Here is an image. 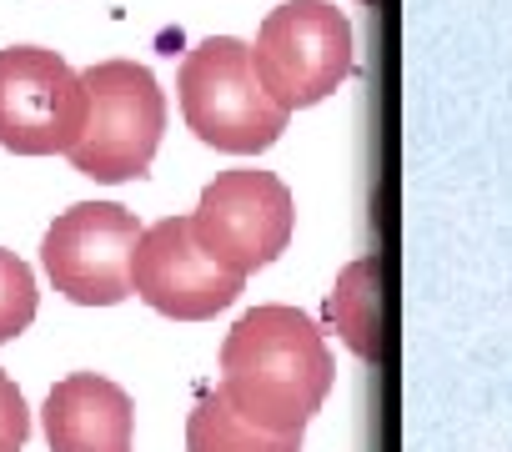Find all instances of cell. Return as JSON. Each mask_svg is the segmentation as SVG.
Returning <instances> with one entry per match:
<instances>
[{"instance_id":"cell-1","label":"cell","mask_w":512,"mask_h":452,"mask_svg":"<svg viewBox=\"0 0 512 452\" xmlns=\"http://www.w3.org/2000/svg\"><path fill=\"white\" fill-rule=\"evenodd\" d=\"M332 352L297 307H256L221 342V397L262 432L302 437L332 392Z\"/></svg>"},{"instance_id":"cell-2","label":"cell","mask_w":512,"mask_h":452,"mask_svg":"<svg viewBox=\"0 0 512 452\" xmlns=\"http://www.w3.org/2000/svg\"><path fill=\"white\" fill-rule=\"evenodd\" d=\"M176 91H181V116L196 131V141L231 156H256L277 146L292 116L256 81L251 46H241L236 36H211L196 51H186L176 71Z\"/></svg>"},{"instance_id":"cell-3","label":"cell","mask_w":512,"mask_h":452,"mask_svg":"<svg viewBox=\"0 0 512 452\" xmlns=\"http://www.w3.org/2000/svg\"><path fill=\"white\" fill-rule=\"evenodd\" d=\"M86 86V126L66 151L71 166L91 181H131L146 176L166 131V96L156 76L136 61H101L81 71Z\"/></svg>"},{"instance_id":"cell-4","label":"cell","mask_w":512,"mask_h":452,"mask_svg":"<svg viewBox=\"0 0 512 452\" xmlns=\"http://www.w3.org/2000/svg\"><path fill=\"white\" fill-rule=\"evenodd\" d=\"M256 81L282 111H302L327 101L357 66L352 51V21L332 0H287L277 6L251 46Z\"/></svg>"},{"instance_id":"cell-5","label":"cell","mask_w":512,"mask_h":452,"mask_svg":"<svg viewBox=\"0 0 512 452\" xmlns=\"http://www.w3.org/2000/svg\"><path fill=\"white\" fill-rule=\"evenodd\" d=\"M292 226H297V206L287 181L256 166H236L206 181L191 211V232L206 247V257L236 277L272 267L292 242Z\"/></svg>"},{"instance_id":"cell-6","label":"cell","mask_w":512,"mask_h":452,"mask_svg":"<svg viewBox=\"0 0 512 452\" xmlns=\"http://www.w3.org/2000/svg\"><path fill=\"white\" fill-rule=\"evenodd\" d=\"M141 242V221L116 201H76L51 221L41 242L46 277L61 297L81 307H116L131 297V262Z\"/></svg>"},{"instance_id":"cell-7","label":"cell","mask_w":512,"mask_h":452,"mask_svg":"<svg viewBox=\"0 0 512 452\" xmlns=\"http://www.w3.org/2000/svg\"><path fill=\"white\" fill-rule=\"evenodd\" d=\"M86 86L46 46L0 51V146L16 156H56L81 141Z\"/></svg>"},{"instance_id":"cell-8","label":"cell","mask_w":512,"mask_h":452,"mask_svg":"<svg viewBox=\"0 0 512 452\" xmlns=\"http://www.w3.org/2000/svg\"><path fill=\"white\" fill-rule=\"evenodd\" d=\"M241 287H246V277H236L206 257V247L191 232V216H166V221L146 226L136 242L131 292L171 322H206V317L226 312L241 297Z\"/></svg>"},{"instance_id":"cell-9","label":"cell","mask_w":512,"mask_h":452,"mask_svg":"<svg viewBox=\"0 0 512 452\" xmlns=\"http://www.w3.org/2000/svg\"><path fill=\"white\" fill-rule=\"evenodd\" d=\"M41 422H46L51 452H131L136 447V407L126 387L96 372L61 377L41 407Z\"/></svg>"},{"instance_id":"cell-10","label":"cell","mask_w":512,"mask_h":452,"mask_svg":"<svg viewBox=\"0 0 512 452\" xmlns=\"http://www.w3.org/2000/svg\"><path fill=\"white\" fill-rule=\"evenodd\" d=\"M186 452H302V437H277L251 427L216 387L186 417Z\"/></svg>"},{"instance_id":"cell-11","label":"cell","mask_w":512,"mask_h":452,"mask_svg":"<svg viewBox=\"0 0 512 452\" xmlns=\"http://www.w3.org/2000/svg\"><path fill=\"white\" fill-rule=\"evenodd\" d=\"M327 317L362 362L377 357V262L372 257H357L352 267H342L327 297Z\"/></svg>"},{"instance_id":"cell-12","label":"cell","mask_w":512,"mask_h":452,"mask_svg":"<svg viewBox=\"0 0 512 452\" xmlns=\"http://www.w3.org/2000/svg\"><path fill=\"white\" fill-rule=\"evenodd\" d=\"M36 322V277L16 252H0V342L21 337Z\"/></svg>"},{"instance_id":"cell-13","label":"cell","mask_w":512,"mask_h":452,"mask_svg":"<svg viewBox=\"0 0 512 452\" xmlns=\"http://www.w3.org/2000/svg\"><path fill=\"white\" fill-rule=\"evenodd\" d=\"M31 437V407L21 397V387L0 372V452H21Z\"/></svg>"}]
</instances>
